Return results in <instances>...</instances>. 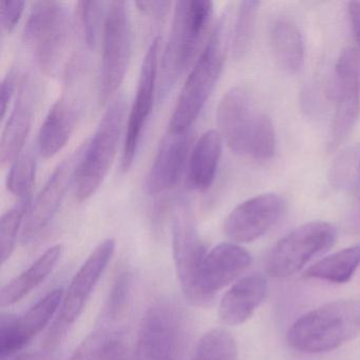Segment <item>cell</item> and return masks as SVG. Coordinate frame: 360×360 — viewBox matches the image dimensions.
I'll return each instance as SVG.
<instances>
[{
	"mask_svg": "<svg viewBox=\"0 0 360 360\" xmlns=\"http://www.w3.org/2000/svg\"><path fill=\"white\" fill-rule=\"evenodd\" d=\"M77 7L84 41L88 49H96L100 33L104 29L108 3L83 0L77 4Z\"/></svg>",
	"mask_w": 360,
	"mask_h": 360,
	"instance_id": "cell-30",
	"label": "cell"
},
{
	"mask_svg": "<svg viewBox=\"0 0 360 360\" xmlns=\"http://www.w3.org/2000/svg\"><path fill=\"white\" fill-rule=\"evenodd\" d=\"M172 252L176 275L185 296L201 304L198 292L200 269L207 252L195 226L188 204L179 202L172 214Z\"/></svg>",
	"mask_w": 360,
	"mask_h": 360,
	"instance_id": "cell-10",
	"label": "cell"
},
{
	"mask_svg": "<svg viewBox=\"0 0 360 360\" xmlns=\"http://www.w3.org/2000/svg\"><path fill=\"white\" fill-rule=\"evenodd\" d=\"M12 360H56L49 351L27 352Z\"/></svg>",
	"mask_w": 360,
	"mask_h": 360,
	"instance_id": "cell-40",
	"label": "cell"
},
{
	"mask_svg": "<svg viewBox=\"0 0 360 360\" xmlns=\"http://www.w3.org/2000/svg\"><path fill=\"white\" fill-rule=\"evenodd\" d=\"M191 129L174 132L168 129L153 160L146 181L149 195L167 193L180 182L191 158Z\"/></svg>",
	"mask_w": 360,
	"mask_h": 360,
	"instance_id": "cell-18",
	"label": "cell"
},
{
	"mask_svg": "<svg viewBox=\"0 0 360 360\" xmlns=\"http://www.w3.org/2000/svg\"><path fill=\"white\" fill-rule=\"evenodd\" d=\"M360 334V301L326 303L296 320L288 330L290 347L301 353L332 351Z\"/></svg>",
	"mask_w": 360,
	"mask_h": 360,
	"instance_id": "cell-2",
	"label": "cell"
},
{
	"mask_svg": "<svg viewBox=\"0 0 360 360\" xmlns=\"http://www.w3.org/2000/svg\"><path fill=\"white\" fill-rule=\"evenodd\" d=\"M259 1L246 0L240 3L231 34V52L233 58H242L248 52L254 35Z\"/></svg>",
	"mask_w": 360,
	"mask_h": 360,
	"instance_id": "cell-28",
	"label": "cell"
},
{
	"mask_svg": "<svg viewBox=\"0 0 360 360\" xmlns=\"http://www.w3.org/2000/svg\"><path fill=\"white\" fill-rule=\"evenodd\" d=\"M31 204H32L31 195L25 199H20L15 205L12 206L1 217L0 245H1V262L3 264L11 258L12 254L15 250L18 233L22 229V222L26 221Z\"/></svg>",
	"mask_w": 360,
	"mask_h": 360,
	"instance_id": "cell-27",
	"label": "cell"
},
{
	"mask_svg": "<svg viewBox=\"0 0 360 360\" xmlns=\"http://www.w3.org/2000/svg\"><path fill=\"white\" fill-rule=\"evenodd\" d=\"M267 292V280L261 274L246 276L223 296L219 317L229 326H239L254 315Z\"/></svg>",
	"mask_w": 360,
	"mask_h": 360,
	"instance_id": "cell-21",
	"label": "cell"
},
{
	"mask_svg": "<svg viewBox=\"0 0 360 360\" xmlns=\"http://www.w3.org/2000/svg\"><path fill=\"white\" fill-rule=\"evenodd\" d=\"M356 182L355 195H354L353 203L351 210L347 216V229L354 233H360V174H357Z\"/></svg>",
	"mask_w": 360,
	"mask_h": 360,
	"instance_id": "cell-37",
	"label": "cell"
},
{
	"mask_svg": "<svg viewBox=\"0 0 360 360\" xmlns=\"http://www.w3.org/2000/svg\"><path fill=\"white\" fill-rule=\"evenodd\" d=\"M285 202L277 193H263L242 202L227 217L225 235L235 243H248L266 233L283 214Z\"/></svg>",
	"mask_w": 360,
	"mask_h": 360,
	"instance_id": "cell-15",
	"label": "cell"
},
{
	"mask_svg": "<svg viewBox=\"0 0 360 360\" xmlns=\"http://www.w3.org/2000/svg\"><path fill=\"white\" fill-rule=\"evenodd\" d=\"M193 360H238V347L227 330L214 328L198 343Z\"/></svg>",
	"mask_w": 360,
	"mask_h": 360,
	"instance_id": "cell-26",
	"label": "cell"
},
{
	"mask_svg": "<svg viewBox=\"0 0 360 360\" xmlns=\"http://www.w3.org/2000/svg\"><path fill=\"white\" fill-rule=\"evenodd\" d=\"M20 79L22 77L18 75L14 69L8 71L7 75L4 77L1 81V90H0V111H1V120H5L9 109L10 103L12 98L16 96L20 87Z\"/></svg>",
	"mask_w": 360,
	"mask_h": 360,
	"instance_id": "cell-35",
	"label": "cell"
},
{
	"mask_svg": "<svg viewBox=\"0 0 360 360\" xmlns=\"http://www.w3.org/2000/svg\"><path fill=\"white\" fill-rule=\"evenodd\" d=\"M115 239H107L98 244L71 280L60 315L44 340L46 351L56 349L62 342L70 326L83 313L86 303L115 255Z\"/></svg>",
	"mask_w": 360,
	"mask_h": 360,
	"instance_id": "cell-7",
	"label": "cell"
},
{
	"mask_svg": "<svg viewBox=\"0 0 360 360\" xmlns=\"http://www.w3.org/2000/svg\"><path fill=\"white\" fill-rule=\"evenodd\" d=\"M132 52V28L126 1H110L103 29L98 100L106 104L121 87Z\"/></svg>",
	"mask_w": 360,
	"mask_h": 360,
	"instance_id": "cell-6",
	"label": "cell"
},
{
	"mask_svg": "<svg viewBox=\"0 0 360 360\" xmlns=\"http://www.w3.org/2000/svg\"><path fill=\"white\" fill-rule=\"evenodd\" d=\"M25 1H3L0 5V25L6 32L16 28L25 12Z\"/></svg>",
	"mask_w": 360,
	"mask_h": 360,
	"instance_id": "cell-34",
	"label": "cell"
},
{
	"mask_svg": "<svg viewBox=\"0 0 360 360\" xmlns=\"http://www.w3.org/2000/svg\"><path fill=\"white\" fill-rule=\"evenodd\" d=\"M37 157L31 150L20 153L10 167L7 188L12 195L25 199L30 197L37 178Z\"/></svg>",
	"mask_w": 360,
	"mask_h": 360,
	"instance_id": "cell-29",
	"label": "cell"
},
{
	"mask_svg": "<svg viewBox=\"0 0 360 360\" xmlns=\"http://www.w3.org/2000/svg\"><path fill=\"white\" fill-rule=\"evenodd\" d=\"M104 360H134V354L130 353L121 336L112 334L107 345Z\"/></svg>",
	"mask_w": 360,
	"mask_h": 360,
	"instance_id": "cell-36",
	"label": "cell"
},
{
	"mask_svg": "<svg viewBox=\"0 0 360 360\" xmlns=\"http://www.w3.org/2000/svg\"><path fill=\"white\" fill-rule=\"evenodd\" d=\"M64 300V290L48 292L24 315H3L0 322V358L16 355L32 341L51 321Z\"/></svg>",
	"mask_w": 360,
	"mask_h": 360,
	"instance_id": "cell-14",
	"label": "cell"
},
{
	"mask_svg": "<svg viewBox=\"0 0 360 360\" xmlns=\"http://www.w3.org/2000/svg\"><path fill=\"white\" fill-rule=\"evenodd\" d=\"M349 24H351L352 35L354 46L360 50V3L352 1L347 5Z\"/></svg>",
	"mask_w": 360,
	"mask_h": 360,
	"instance_id": "cell-39",
	"label": "cell"
},
{
	"mask_svg": "<svg viewBox=\"0 0 360 360\" xmlns=\"http://www.w3.org/2000/svg\"><path fill=\"white\" fill-rule=\"evenodd\" d=\"M182 319L176 307L162 301L145 313L134 360H176L182 345Z\"/></svg>",
	"mask_w": 360,
	"mask_h": 360,
	"instance_id": "cell-9",
	"label": "cell"
},
{
	"mask_svg": "<svg viewBox=\"0 0 360 360\" xmlns=\"http://www.w3.org/2000/svg\"><path fill=\"white\" fill-rule=\"evenodd\" d=\"M125 117V98L117 96L109 104L91 140L86 143L75 170L72 187L77 201L90 199L106 179L117 155Z\"/></svg>",
	"mask_w": 360,
	"mask_h": 360,
	"instance_id": "cell-4",
	"label": "cell"
},
{
	"mask_svg": "<svg viewBox=\"0 0 360 360\" xmlns=\"http://www.w3.org/2000/svg\"><path fill=\"white\" fill-rule=\"evenodd\" d=\"M67 91L52 105L37 136V150L44 159L58 155L70 140L83 109L79 94L73 92L75 77L66 75Z\"/></svg>",
	"mask_w": 360,
	"mask_h": 360,
	"instance_id": "cell-17",
	"label": "cell"
},
{
	"mask_svg": "<svg viewBox=\"0 0 360 360\" xmlns=\"http://www.w3.org/2000/svg\"><path fill=\"white\" fill-rule=\"evenodd\" d=\"M70 32V15L64 4L58 1L32 4L22 37L32 51L37 66L46 75L54 77L62 68Z\"/></svg>",
	"mask_w": 360,
	"mask_h": 360,
	"instance_id": "cell-5",
	"label": "cell"
},
{
	"mask_svg": "<svg viewBox=\"0 0 360 360\" xmlns=\"http://www.w3.org/2000/svg\"><path fill=\"white\" fill-rule=\"evenodd\" d=\"M229 14L214 25L193 70L189 73L172 112L168 129L191 130L207 102L222 72L229 46Z\"/></svg>",
	"mask_w": 360,
	"mask_h": 360,
	"instance_id": "cell-1",
	"label": "cell"
},
{
	"mask_svg": "<svg viewBox=\"0 0 360 360\" xmlns=\"http://www.w3.org/2000/svg\"><path fill=\"white\" fill-rule=\"evenodd\" d=\"M85 145L58 164L41 193L31 204L22 229V241H32L41 235L58 214L67 191L73 185L75 170L83 155Z\"/></svg>",
	"mask_w": 360,
	"mask_h": 360,
	"instance_id": "cell-13",
	"label": "cell"
},
{
	"mask_svg": "<svg viewBox=\"0 0 360 360\" xmlns=\"http://www.w3.org/2000/svg\"><path fill=\"white\" fill-rule=\"evenodd\" d=\"M336 110L330 130V148H337L357 123L360 112V50L355 46L341 52L335 66Z\"/></svg>",
	"mask_w": 360,
	"mask_h": 360,
	"instance_id": "cell-12",
	"label": "cell"
},
{
	"mask_svg": "<svg viewBox=\"0 0 360 360\" xmlns=\"http://www.w3.org/2000/svg\"><path fill=\"white\" fill-rule=\"evenodd\" d=\"M214 5L208 0L176 3L169 39L161 60L158 98L165 100L193 62L212 20Z\"/></svg>",
	"mask_w": 360,
	"mask_h": 360,
	"instance_id": "cell-3",
	"label": "cell"
},
{
	"mask_svg": "<svg viewBox=\"0 0 360 360\" xmlns=\"http://www.w3.org/2000/svg\"><path fill=\"white\" fill-rule=\"evenodd\" d=\"M259 115L248 88L236 86L225 94L217 110V125L222 140L240 155H248Z\"/></svg>",
	"mask_w": 360,
	"mask_h": 360,
	"instance_id": "cell-16",
	"label": "cell"
},
{
	"mask_svg": "<svg viewBox=\"0 0 360 360\" xmlns=\"http://www.w3.org/2000/svg\"><path fill=\"white\" fill-rule=\"evenodd\" d=\"M111 335L105 330L92 333L75 349L70 360H104Z\"/></svg>",
	"mask_w": 360,
	"mask_h": 360,
	"instance_id": "cell-33",
	"label": "cell"
},
{
	"mask_svg": "<svg viewBox=\"0 0 360 360\" xmlns=\"http://www.w3.org/2000/svg\"><path fill=\"white\" fill-rule=\"evenodd\" d=\"M136 5L143 13L155 18H162L167 15L172 7L170 1H138Z\"/></svg>",
	"mask_w": 360,
	"mask_h": 360,
	"instance_id": "cell-38",
	"label": "cell"
},
{
	"mask_svg": "<svg viewBox=\"0 0 360 360\" xmlns=\"http://www.w3.org/2000/svg\"><path fill=\"white\" fill-rule=\"evenodd\" d=\"M63 245L52 246L37 258L26 271L4 286L0 292V305L10 307L30 294L56 269L63 255Z\"/></svg>",
	"mask_w": 360,
	"mask_h": 360,
	"instance_id": "cell-24",
	"label": "cell"
},
{
	"mask_svg": "<svg viewBox=\"0 0 360 360\" xmlns=\"http://www.w3.org/2000/svg\"><path fill=\"white\" fill-rule=\"evenodd\" d=\"M160 45L161 39L155 37L151 41L141 66L136 98L130 109L124 139L122 169L125 172H128L134 164V158L138 153L139 146L142 140L143 132L153 111L159 79L158 75L160 71Z\"/></svg>",
	"mask_w": 360,
	"mask_h": 360,
	"instance_id": "cell-11",
	"label": "cell"
},
{
	"mask_svg": "<svg viewBox=\"0 0 360 360\" xmlns=\"http://www.w3.org/2000/svg\"><path fill=\"white\" fill-rule=\"evenodd\" d=\"M222 155V138L217 130H207L195 143L187 167V184L193 191L204 193L210 188Z\"/></svg>",
	"mask_w": 360,
	"mask_h": 360,
	"instance_id": "cell-22",
	"label": "cell"
},
{
	"mask_svg": "<svg viewBox=\"0 0 360 360\" xmlns=\"http://www.w3.org/2000/svg\"><path fill=\"white\" fill-rule=\"evenodd\" d=\"M336 229L321 221L307 223L282 238L269 252L266 271L274 278H285L298 273L311 259L332 248Z\"/></svg>",
	"mask_w": 360,
	"mask_h": 360,
	"instance_id": "cell-8",
	"label": "cell"
},
{
	"mask_svg": "<svg viewBox=\"0 0 360 360\" xmlns=\"http://www.w3.org/2000/svg\"><path fill=\"white\" fill-rule=\"evenodd\" d=\"M130 288H131V275L129 271H121L113 282L112 288L109 292L108 300H107L106 309L109 317L115 319L125 311L128 299H129Z\"/></svg>",
	"mask_w": 360,
	"mask_h": 360,
	"instance_id": "cell-32",
	"label": "cell"
},
{
	"mask_svg": "<svg viewBox=\"0 0 360 360\" xmlns=\"http://www.w3.org/2000/svg\"><path fill=\"white\" fill-rule=\"evenodd\" d=\"M29 75H22L9 117L0 140V163L1 166L13 163L22 153L27 139L32 128L34 117L37 90Z\"/></svg>",
	"mask_w": 360,
	"mask_h": 360,
	"instance_id": "cell-20",
	"label": "cell"
},
{
	"mask_svg": "<svg viewBox=\"0 0 360 360\" xmlns=\"http://www.w3.org/2000/svg\"><path fill=\"white\" fill-rule=\"evenodd\" d=\"M269 41L278 66L290 75L299 72L304 63L305 46L297 25L286 18L276 20L269 32Z\"/></svg>",
	"mask_w": 360,
	"mask_h": 360,
	"instance_id": "cell-23",
	"label": "cell"
},
{
	"mask_svg": "<svg viewBox=\"0 0 360 360\" xmlns=\"http://www.w3.org/2000/svg\"><path fill=\"white\" fill-rule=\"evenodd\" d=\"M252 263L248 250L236 243H222L206 255L200 269L198 292L201 304L237 279Z\"/></svg>",
	"mask_w": 360,
	"mask_h": 360,
	"instance_id": "cell-19",
	"label": "cell"
},
{
	"mask_svg": "<svg viewBox=\"0 0 360 360\" xmlns=\"http://www.w3.org/2000/svg\"><path fill=\"white\" fill-rule=\"evenodd\" d=\"M275 147L276 136L273 122L269 115L260 113L250 139L248 157L257 161H266L273 157Z\"/></svg>",
	"mask_w": 360,
	"mask_h": 360,
	"instance_id": "cell-31",
	"label": "cell"
},
{
	"mask_svg": "<svg viewBox=\"0 0 360 360\" xmlns=\"http://www.w3.org/2000/svg\"><path fill=\"white\" fill-rule=\"evenodd\" d=\"M359 266L360 244H356L318 261L307 269L304 276L309 279L347 283Z\"/></svg>",
	"mask_w": 360,
	"mask_h": 360,
	"instance_id": "cell-25",
	"label": "cell"
}]
</instances>
